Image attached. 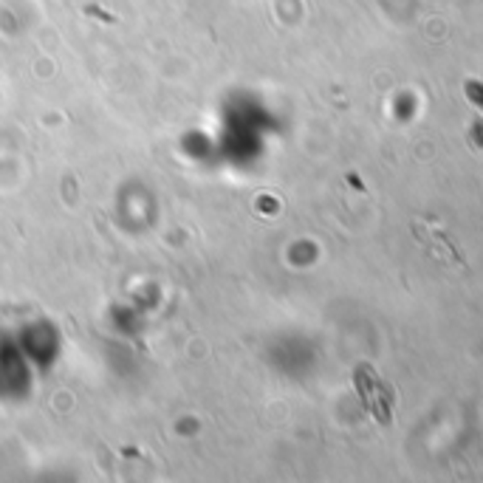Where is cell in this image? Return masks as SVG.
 <instances>
[{"label": "cell", "instance_id": "6da1fadb", "mask_svg": "<svg viewBox=\"0 0 483 483\" xmlns=\"http://www.w3.org/2000/svg\"><path fill=\"white\" fill-rule=\"evenodd\" d=\"M357 382H359V393H362V401L367 413L382 421V424H390V405H393V396L390 390L385 387V382L379 379V373H376L370 365H362L357 370Z\"/></svg>", "mask_w": 483, "mask_h": 483}]
</instances>
